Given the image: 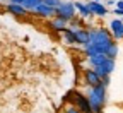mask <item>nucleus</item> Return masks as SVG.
I'll return each mask as SVG.
<instances>
[{
    "label": "nucleus",
    "mask_w": 123,
    "mask_h": 113,
    "mask_svg": "<svg viewBox=\"0 0 123 113\" xmlns=\"http://www.w3.org/2000/svg\"><path fill=\"white\" fill-rule=\"evenodd\" d=\"M86 96L89 100L92 113H103V108H104V103H106V86L99 84V86H94V87H89Z\"/></svg>",
    "instance_id": "f257e3e1"
},
{
    "label": "nucleus",
    "mask_w": 123,
    "mask_h": 113,
    "mask_svg": "<svg viewBox=\"0 0 123 113\" xmlns=\"http://www.w3.org/2000/svg\"><path fill=\"white\" fill-rule=\"evenodd\" d=\"M113 36L110 33V29L104 27H96V29H89V43H99V45H110L113 43Z\"/></svg>",
    "instance_id": "f03ea898"
},
{
    "label": "nucleus",
    "mask_w": 123,
    "mask_h": 113,
    "mask_svg": "<svg viewBox=\"0 0 123 113\" xmlns=\"http://www.w3.org/2000/svg\"><path fill=\"white\" fill-rule=\"evenodd\" d=\"M75 5L74 2H62L56 9H55V17L65 21V22H70L74 17H75Z\"/></svg>",
    "instance_id": "7ed1b4c3"
},
{
    "label": "nucleus",
    "mask_w": 123,
    "mask_h": 113,
    "mask_svg": "<svg viewBox=\"0 0 123 113\" xmlns=\"http://www.w3.org/2000/svg\"><path fill=\"white\" fill-rule=\"evenodd\" d=\"M94 70L98 72V75H99L101 79H103V77H110L111 72L115 70V58H110V57H108L103 63H99V65L94 67Z\"/></svg>",
    "instance_id": "20e7f679"
},
{
    "label": "nucleus",
    "mask_w": 123,
    "mask_h": 113,
    "mask_svg": "<svg viewBox=\"0 0 123 113\" xmlns=\"http://www.w3.org/2000/svg\"><path fill=\"white\" fill-rule=\"evenodd\" d=\"M84 82L87 87H94L101 84V77L98 75V72L94 69H86L84 70Z\"/></svg>",
    "instance_id": "39448f33"
},
{
    "label": "nucleus",
    "mask_w": 123,
    "mask_h": 113,
    "mask_svg": "<svg viewBox=\"0 0 123 113\" xmlns=\"http://www.w3.org/2000/svg\"><path fill=\"white\" fill-rule=\"evenodd\" d=\"M75 105H77V110H79L80 113H92L91 110V105H89V100L87 96L82 94V93H75Z\"/></svg>",
    "instance_id": "423d86ee"
},
{
    "label": "nucleus",
    "mask_w": 123,
    "mask_h": 113,
    "mask_svg": "<svg viewBox=\"0 0 123 113\" xmlns=\"http://www.w3.org/2000/svg\"><path fill=\"white\" fill-rule=\"evenodd\" d=\"M110 33L113 40H121L123 38V21L121 19H113L110 22Z\"/></svg>",
    "instance_id": "0eeeda50"
},
{
    "label": "nucleus",
    "mask_w": 123,
    "mask_h": 113,
    "mask_svg": "<svg viewBox=\"0 0 123 113\" xmlns=\"http://www.w3.org/2000/svg\"><path fill=\"white\" fill-rule=\"evenodd\" d=\"M87 7H89V10H91V14L92 15H98V17H104V15L108 14V9H106V5H103L101 2H87Z\"/></svg>",
    "instance_id": "6e6552de"
},
{
    "label": "nucleus",
    "mask_w": 123,
    "mask_h": 113,
    "mask_svg": "<svg viewBox=\"0 0 123 113\" xmlns=\"http://www.w3.org/2000/svg\"><path fill=\"white\" fill-rule=\"evenodd\" d=\"M74 34H75V43H77V45L86 46V45L89 43V29L77 27V29H74Z\"/></svg>",
    "instance_id": "1a4fd4ad"
},
{
    "label": "nucleus",
    "mask_w": 123,
    "mask_h": 113,
    "mask_svg": "<svg viewBox=\"0 0 123 113\" xmlns=\"http://www.w3.org/2000/svg\"><path fill=\"white\" fill-rule=\"evenodd\" d=\"M36 15H39V17H46V19H50V17H55V9H51V7H48L46 4H39L34 10H33Z\"/></svg>",
    "instance_id": "9d476101"
},
{
    "label": "nucleus",
    "mask_w": 123,
    "mask_h": 113,
    "mask_svg": "<svg viewBox=\"0 0 123 113\" xmlns=\"http://www.w3.org/2000/svg\"><path fill=\"white\" fill-rule=\"evenodd\" d=\"M7 10H9L12 15H17V17H22V15L27 14V10H26L21 4H7Z\"/></svg>",
    "instance_id": "9b49d317"
},
{
    "label": "nucleus",
    "mask_w": 123,
    "mask_h": 113,
    "mask_svg": "<svg viewBox=\"0 0 123 113\" xmlns=\"http://www.w3.org/2000/svg\"><path fill=\"white\" fill-rule=\"evenodd\" d=\"M108 57L104 55V53H98V55H91V57H87V62L92 65V69H94L96 65H99V63H103L104 60H106Z\"/></svg>",
    "instance_id": "f8f14e48"
},
{
    "label": "nucleus",
    "mask_w": 123,
    "mask_h": 113,
    "mask_svg": "<svg viewBox=\"0 0 123 113\" xmlns=\"http://www.w3.org/2000/svg\"><path fill=\"white\" fill-rule=\"evenodd\" d=\"M74 5H75V10H79V14L82 15V17H91V10H89V7H87V4H82V2H74Z\"/></svg>",
    "instance_id": "ddd939ff"
},
{
    "label": "nucleus",
    "mask_w": 123,
    "mask_h": 113,
    "mask_svg": "<svg viewBox=\"0 0 123 113\" xmlns=\"http://www.w3.org/2000/svg\"><path fill=\"white\" fill-rule=\"evenodd\" d=\"M48 26H50L51 29H55V31H63V29L67 27V22L62 21V19H58V17H53V19L50 21Z\"/></svg>",
    "instance_id": "4468645a"
},
{
    "label": "nucleus",
    "mask_w": 123,
    "mask_h": 113,
    "mask_svg": "<svg viewBox=\"0 0 123 113\" xmlns=\"http://www.w3.org/2000/svg\"><path fill=\"white\" fill-rule=\"evenodd\" d=\"M62 34H63L65 43H68V45H75V34H74V29L65 27L63 31H62Z\"/></svg>",
    "instance_id": "2eb2a0df"
},
{
    "label": "nucleus",
    "mask_w": 123,
    "mask_h": 113,
    "mask_svg": "<svg viewBox=\"0 0 123 113\" xmlns=\"http://www.w3.org/2000/svg\"><path fill=\"white\" fill-rule=\"evenodd\" d=\"M39 4H41V0H21V5H22L26 10H31V12H33Z\"/></svg>",
    "instance_id": "dca6fc26"
},
{
    "label": "nucleus",
    "mask_w": 123,
    "mask_h": 113,
    "mask_svg": "<svg viewBox=\"0 0 123 113\" xmlns=\"http://www.w3.org/2000/svg\"><path fill=\"white\" fill-rule=\"evenodd\" d=\"M116 55H118V45H116V43H113V45L110 46V50H108L106 57H110V58H116Z\"/></svg>",
    "instance_id": "f3484780"
},
{
    "label": "nucleus",
    "mask_w": 123,
    "mask_h": 113,
    "mask_svg": "<svg viewBox=\"0 0 123 113\" xmlns=\"http://www.w3.org/2000/svg\"><path fill=\"white\" fill-rule=\"evenodd\" d=\"M43 4H46L48 7H51V9H56L60 4H62V0H41Z\"/></svg>",
    "instance_id": "a211bd4d"
},
{
    "label": "nucleus",
    "mask_w": 123,
    "mask_h": 113,
    "mask_svg": "<svg viewBox=\"0 0 123 113\" xmlns=\"http://www.w3.org/2000/svg\"><path fill=\"white\" fill-rule=\"evenodd\" d=\"M63 113H80L79 110H77V106H65V110H63Z\"/></svg>",
    "instance_id": "6ab92c4d"
},
{
    "label": "nucleus",
    "mask_w": 123,
    "mask_h": 113,
    "mask_svg": "<svg viewBox=\"0 0 123 113\" xmlns=\"http://www.w3.org/2000/svg\"><path fill=\"white\" fill-rule=\"evenodd\" d=\"M113 12H115L116 15H123V10H121V9H118V7H115V10H113Z\"/></svg>",
    "instance_id": "aec40b11"
},
{
    "label": "nucleus",
    "mask_w": 123,
    "mask_h": 113,
    "mask_svg": "<svg viewBox=\"0 0 123 113\" xmlns=\"http://www.w3.org/2000/svg\"><path fill=\"white\" fill-rule=\"evenodd\" d=\"M116 7L123 10V0H116Z\"/></svg>",
    "instance_id": "412c9836"
},
{
    "label": "nucleus",
    "mask_w": 123,
    "mask_h": 113,
    "mask_svg": "<svg viewBox=\"0 0 123 113\" xmlns=\"http://www.w3.org/2000/svg\"><path fill=\"white\" fill-rule=\"evenodd\" d=\"M106 5H116V0H106Z\"/></svg>",
    "instance_id": "4be33fe9"
},
{
    "label": "nucleus",
    "mask_w": 123,
    "mask_h": 113,
    "mask_svg": "<svg viewBox=\"0 0 123 113\" xmlns=\"http://www.w3.org/2000/svg\"><path fill=\"white\" fill-rule=\"evenodd\" d=\"M92 2H101V0H92Z\"/></svg>",
    "instance_id": "5701e85b"
},
{
    "label": "nucleus",
    "mask_w": 123,
    "mask_h": 113,
    "mask_svg": "<svg viewBox=\"0 0 123 113\" xmlns=\"http://www.w3.org/2000/svg\"><path fill=\"white\" fill-rule=\"evenodd\" d=\"M121 21H123V15H121Z\"/></svg>",
    "instance_id": "b1692460"
}]
</instances>
